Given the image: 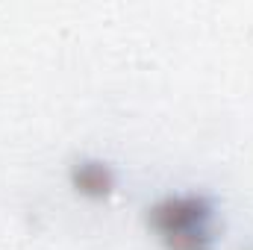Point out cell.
<instances>
[{
  "label": "cell",
  "instance_id": "obj_1",
  "mask_svg": "<svg viewBox=\"0 0 253 250\" xmlns=\"http://www.w3.org/2000/svg\"><path fill=\"white\" fill-rule=\"evenodd\" d=\"M209 206L200 197H165L153 209L159 236L174 250H206L209 245Z\"/></svg>",
  "mask_w": 253,
  "mask_h": 250
},
{
  "label": "cell",
  "instance_id": "obj_2",
  "mask_svg": "<svg viewBox=\"0 0 253 250\" xmlns=\"http://www.w3.org/2000/svg\"><path fill=\"white\" fill-rule=\"evenodd\" d=\"M77 186L85 191H106L109 188V174L100 165H83L77 171Z\"/></svg>",
  "mask_w": 253,
  "mask_h": 250
}]
</instances>
